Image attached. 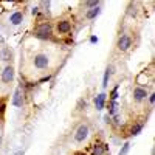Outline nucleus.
<instances>
[{
  "instance_id": "14",
  "label": "nucleus",
  "mask_w": 155,
  "mask_h": 155,
  "mask_svg": "<svg viewBox=\"0 0 155 155\" xmlns=\"http://www.w3.org/2000/svg\"><path fill=\"white\" fill-rule=\"evenodd\" d=\"M12 58V53L9 51V48H2V51H0V59L2 61H11Z\"/></svg>"
},
{
  "instance_id": "13",
  "label": "nucleus",
  "mask_w": 155,
  "mask_h": 155,
  "mask_svg": "<svg viewBox=\"0 0 155 155\" xmlns=\"http://www.w3.org/2000/svg\"><path fill=\"white\" fill-rule=\"evenodd\" d=\"M112 73H113V67L109 65V67L106 68V71H104V78H102V87H104V88L109 85V79H110Z\"/></svg>"
},
{
  "instance_id": "9",
  "label": "nucleus",
  "mask_w": 155,
  "mask_h": 155,
  "mask_svg": "<svg viewBox=\"0 0 155 155\" xmlns=\"http://www.w3.org/2000/svg\"><path fill=\"white\" fill-rule=\"evenodd\" d=\"M107 150H109V146H107V144L96 143V144H93V147H92V155H104Z\"/></svg>"
},
{
  "instance_id": "25",
  "label": "nucleus",
  "mask_w": 155,
  "mask_h": 155,
  "mask_svg": "<svg viewBox=\"0 0 155 155\" xmlns=\"http://www.w3.org/2000/svg\"><path fill=\"white\" fill-rule=\"evenodd\" d=\"M16 155H23V150H19V152H17Z\"/></svg>"
},
{
  "instance_id": "17",
  "label": "nucleus",
  "mask_w": 155,
  "mask_h": 155,
  "mask_svg": "<svg viewBox=\"0 0 155 155\" xmlns=\"http://www.w3.org/2000/svg\"><path fill=\"white\" fill-rule=\"evenodd\" d=\"M129 150H130V143H124V146H123V149L120 150L118 155H127Z\"/></svg>"
},
{
  "instance_id": "7",
  "label": "nucleus",
  "mask_w": 155,
  "mask_h": 155,
  "mask_svg": "<svg viewBox=\"0 0 155 155\" xmlns=\"http://www.w3.org/2000/svg\"><path fill=\"white\" fill-rule=\"evenodd\" d=\"M56 28H58V33H61V34H67V33L71 31V23H70L68 20H61V22H58Z\"/></svg>"
},
{
  "instance_id": "16",
  "label": "nucleus",
  "mask_w": 155,
  "mask_h": 155,
  "mask_svg": "<svg viewBox=\"0 0 155 155\" xmlns=\"http://www.w3.org/2000/svg\"><path fill=\"white\" fill-rule=\"evenodd\" d=\"M143 127H144V124L143 123H140V124H135L134 127H132V130H130V135L132 137H135V135H138L141 130H143Z\"/></svg>"
},
{
  "instance_id": "6",
  "label": "nucleus",
  "mask_w": 155,
  "mask_h": 155,
  "mask_svg": "<svg viewBox=\"0 0 155 155\" xmlns=\"http://www.w3.org/2000/svg\"><path fill=\"white\" fill-rule=\"evenodd\" d=\"M12 106L14 107H22L23 106V92L22 87H17L14 92V98H12Z\"/></svg>"
},
{
  "instance_id": "8",
  "label": "nucleus",
  "mask_w": 155,
  "mask_h": 155,
  "mask_svg": "<svg viewBox=\"0 0 155 155\" xmlns=\"http://www.w3.org/2000/svg\"><path fill=\"white\" fill-rule=\"evenodd\" d=\"M146 96H147V90L146 88H143V87H135L134 88V99L137 102L146 99Z\"/></svg>"
},
{
  "instance_id": "12",
  "label": "nucleus",
  "mask_w": 155,
  "mask_h": 155,
  "mask_svg": "<svg viewBox=\"0 0 155 155\" xmlns=\"http://www.w3.org/2000/svg\"><path fill=\"white\" fill-rule=\"evenodd\" d=\"M99 14H101V8H99V6H96V8L88 9V11L85 12V17H87L88 20H93V19H96Z\"/></svg>"
},
{
  "instance_id": "4",
  "label": "nucleus",
  "mask_w": 155,
  "mask_h": 155,
  "mask_svg": "<svg viewBox=\"0 0 155 155\" xmlns=\"http://www.w3.org/2000/svg\"><path fill=\"white\" fill-rule=\"evenodd\" d=\"M88 132H90L88 126H87V124H81L79 127L76 129V132H74V141H78V143H82L84 140H87Z\"/></svg>"
},
{
  "instance_id": "18",
  "label": "nucleus",
  "mask_w": 155,
  "mask_h": 155,
  "mask_svg": "<svg viewBox=\"0 0 155 155\" xmlns=\"http://www.w3.org/2000/svg\"><path fill=\"white\" fill-rule=\"evenodd\" d=\"M84 5H85V8L92 9V8H96V6H99V2H98V0H92V2H85Z\"/></svg>"
},
{
  "instance_id": "11",
  "label": "nucleus",
  "mask_w": 155,
  "mask_h": 155,
  "mask_svg": "<svg viewBox=\"0 0 155 155\" xmlns=\"http://www.w3.org/2000/svg\"><path fill=\"white\" fill-rule=\"evenodd\" d=\"M106 93H99L96 98H95V107H96V110H102L104 109V106H106Z\"/></svg>"
},
{
  "instance_id": "1",
  "label": "nucleus",
  "mask_w": 155,
  "mask_h": 155,
  "mask_svg": "<svg viewBox=\"0 0 155 155\" xmlns=\"http://www.w3.org/2000/svg\"><path fill=\"white\" fill-rule=\"evenodd\" d=\"M53 34V28H51V25L48 22H44V23H39L36 30H34V36L37 39H42V41H47V39L51 37Z\"/></svg>"
},
{
  "instance_id": "20",
  "label": "nucleus",
  "mask_w": 155,
  "mask_h": 155,
  "mask_svg": "<svg viewBox=\"0 0 155 155\" xmlns=\"http://www.w3.org/2000/svg\"><path fill=\"white\" fill-rule=\"evenodd\" d=\"M39 9H41V8H39V6H34V8L31 9V12H33V16H37V14H39Z\"/></svg>"
},
{
  "instance_id": "22",
  "label": "nucleus",
  "mask_w": 155,
  "mask_h": 155,
  "mask_svg": "<svg viewBox=\"0 0 155 155\" xmlns=\"http://www.w3.org/2000/svg\"><path fill=\"white\" fill-rule=\"evenodd\" d=\"M90 42H92V44H98V37L96 36H92V37H90Z\"/></svg>"
},
{
  "instance_id": "21",
  "label": "nucleus",
  "mask_w": 155,
  "mask_h": 155,
  "mask_svg": "<svg viewBox=\"0 0 155 155\" xmlns=\"http://www.w3.org/2000/svg\"><path fill=\"white\" fill-rule=\"evenodd\" d=\"M149 102H150V104H153V102H155V93L149 95Z\"/></svg>"
},
{
  "instance_id": "26",
  "label": "nucleus",
  "mask_w": 155,
  "mask_h": 155,
  "mask_svg": "<svg viewBox=\"0 0 155 155\" xmlns=\"http://www.w3.org/2000/svg\"><path fill=\"white\" fill-rule=\"evenodd\" d=\"M0 143H2V135H0Z\"/></svg>"
},
{
  "instance_id": "19",
  "label": "nucleus",
  "mask_w": 155,
  "mask_h": 155,
  "mask_svg": "<svg viewBox=\"0 0 155 155\" xmlns=\"http://www.w3.org/2000/svg\"><path fill=\"white\" fill-rule=\"evenodd\" d=\"M118 88H120V85H115V88L112 90V93H110V99H112V101L118 99Z\"/></svg>"
},
{
  "instance_id": "10",
  "label": "nucleus",
  "mask_w": 155,
  "mask_h": 155,
  "mask_svg": "<svg viewBox=\"0 0 155 155\" xmlns=\"http://www.w3.org/2000/svg\"><path fill=\"white\" fill-rule=\"evenodd\" d=\"M22 20H23V12H22V11H14V12L9 16V22H11L12 25H20Z\"/></svg>"
},
{
  "instance_id": "23",
  "label": "nucleus",
  "mask_w": 155,
  "mask_h": 155,
  "mask_svg": "<svg viewBox=\"0 0 155 155\" xmlns=\"http://www.w3.org/2000/svg\"><path fill=\"white\" fill-rule=\"evenodd\" d=\"M113 120H115V124H120V116H118V115H115Z\"/></svg>"
},
{
  "instance_id": "5",
  "label": "nucleus",
  "mask_w": 155,
  "mask_h": 155,
  "mask_svg": "<svg viewBox=\"0 0 155 155\" xmlns=\"http://www.w3.org/2000/svg\"><path fill=\"white\" fill-rule=\"evenodd\" d=\"M12 79H14V68H12L11 65H6V67L3 68V71H2V81H3L5 84H8V82H11Z\"/></svg>"
},
{
  "instance_id": "2",
  "label": "nucleus",
  "mask_w": 155,
  "mask_h": 155,
  "mask_svg": "<svg viewBox=\"0 0 155 155\" xmlns=\"http://www.w3.org/2000/svg\"><path fill=\"white\" fill-rule=\"evenodd\" d=\"M33 65L37 68V70H47L48 65H50V58L44 53H39L33 58Z\"/></svg>"
},
{
  "instance_id": "3",
  "label": "nucleus",
  "mask_w": 155,
  "mask_h": 155,
  "mask_svg": "<svg viewBox=\"0 0 155 155\" xmlns=\"http://www.w3.org/2000/svg\"><path fill=\"white\" fill-rule=\"evenodd\" d=\"M116 47H118L120 51H127L129 48L132 47V37L129 34H121L118 42H116Z\"/></svg>"
},
{
  "instance_id": "24",
  "label": "nucleus",
  "mask_w": 155,
  "mask_h": 155,
  "mask_svg": "<svg viewBox=\"0 0 155 155\" xmlns=\"http://www.w3.org/2000/svg\"><path fill=\"white\" fill-rule=\"evenodd\" d=\"M3 112H5V106L0 104V113H3Z\"/></svg>"
},
{
  "instance_id": "15",
  "label": "nucleus",
  "mask_w": 155,
  "mask_h": 155,
  "mask_svg": "<svg viewBox=\"0 0 155 155\" xmlns=\"http://www.w3.org/2000/svg\"><path fill=\"white\" fill-rule=\"evenodd\" d=\"M116 112H118V102L116 101H110V104H109V116L110 115H116Z\"/></svg>"
}]
</instances>
